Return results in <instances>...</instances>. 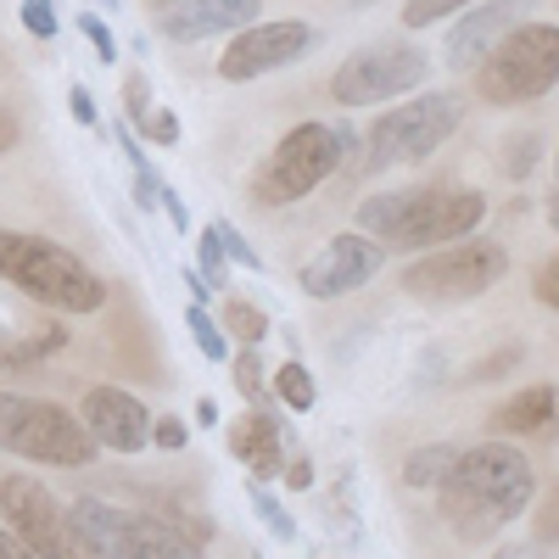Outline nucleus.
Instances as JSON below:
<instances>
[{"mask_svg": "<svg viewBox=\"0 0 559 559\" xmlns=\"http://www.w3.org/2000/svg\"><path fill=\"white\" fill-rule=\"evenodd\" d=\"M532 492H537V476H532L526 453L487 442V448H471L453 459V471L437 487V509L464 543H487L532 503Z\"/></svg>", "mask_w": 559, "mask_h": 559, "instance_id": "nucleus-1", "label": "nucleus"}, {"mask_svg": "<svg viewBox=\"0 0 559 559\" xmlns=\"http://www.w3.org/2000/svg\"><path fill=\"white\" fill-rule=\"evenodd\" d=\"M481 191H381L358 202V229L381 247H448L481 224Z\"/></svg>", "mask_w": 559, "mask_h": 559, "instance_id": "nucleus-2", "label": "nucleus"}, {"mask_svg": "<svg viewBox=\"0 0 559 559\" xmlns=\"http://www.w3.org/2000/svg\"><path fill=\"white\" fill-rule=\"evenodd\" d=\"M0 280L57 313H96L107 302L102 274H90L68 247L45 236H17V229H0Z\"/></svg>", "mask_w": 559, "mask_h": 559, "instance_id": "nucleus-3", "label": "nucleus"}, {"mask_svg": "<svg viewBox=\"0 0 559 559\" xmlns=\"http://www.w3.org/2000/svg\"><path fill=\"white\" fill-rule=\"evenodd\" d=\"M559 84V23H521L509 28L476 68V90L492 107L537 102Z\"/></svg>", "mask_w": 559, "mask_h": 559, "instance_id": "nucleus-4", "label": "nucleus"}, {"mask_svg": "<svg viewBox=\"0 0 559 559\" xmlns=\"http://www.w3.org/2000/svg\"><path fill=\"white\" fill-rule=\"evenodd\" d=\"M0 448L34 464H57V471H79L96 459V437L84 419H73L62 403L23 392H0Z\"/></svg>", "mask_w": 559, "mask_h": 559, "instance_id": "nucleus-5", "label": "nucleus"}, {"mask_svg": "<svg viewBox=\"0 0 559 559\" xmlns=\"http://www.w3.org/2000/svg\"><path fill=\"white\" fill-rule=\"evenodd\" d=\"M68 515L79 521V532L107 559H202V548L179 526L157 521L152 509H123V503H107L96 492H84Z\"/></svg>", "mask_w": 559, "mask_h": 559, "instance_id": "nucleus-6", "label": "nucleus"}, {"mask_svg": "<svg viewBox=\"0 0 559 559\" xmlns=\"http://www.w3.org/2000/svg\"><path fill=\"white\" fill-rule=\"evenodd\" d=\"M0 521H7L39 559H107L79 532V521L51 498V487L34 476H0Z\"/></svg>", "mask_w": 559, "mask_h": 559, "instance_id": "nucleus-7", "label": "nucleus"}, {"mask_svg": "<svg viewBox=\"0 0 559 559\" xmlns=\"http://www.w3.org/2000/svg\"><path fill=\"white\" fill-rule=\"evenodd\" d=\"M336 168H342V129H331V123H297V129L269 152V163H263V174H258V185H252V202H263V207L302 202V197H313Z\"/></svg>", "mask_w": 559, "mask_h": 559, "instance_id": "nucleus-8", "label": "nucleus"}, {"mask_svg": "<svg viewBox=\"0 0 559 559\" xmlns=\"http://www.w3.org/2000/svg\"><path fill=\"white\" fill-rule=\"evenodd\" d=\"M509 269V252L492 241H448L442 252L403 269V292L419 302H471L487 286H498Z\"/></svg>", "mask_w": 559, "mask_h": 559, "instance_id": "nucleus-9", "label": "nucleus"}, {"mask_svg": "<svg viewBox=\"0 0 559 559\" xmlns=\"http://www.w3.org/2000/svg\"><path fill=\"white\" fill-rule=\"evenodd\" d=\"M459 123V102L453 96H414L403 107H392L376 129H369V168H403L431 157Z\"/></svg>", "mask_w": 559, "mask_h": 559, "instance_id": "nucleus-10", "label": "nucleus"}, {"mask_svg": "<svg viewBox=\"0 0 559 559\" xmlns=\"http://www.w3.org/2000/svg\"><path fill=\"white\" fill-rule=\"evenodd\" d=\"M426 57L414 51V45H369V51L347 57L331 79V96L342 107H369V102H392L403 90H419L426 79Z\"/></svg>", "mask_w": 559, "mask_h": 559, "instance_id": "nucleus-11", "label": "nucleus"}, {"mask_svg": "<svg viewBox=\"0 0 559 559\" xmlns=\"http://www.w3.org/2000/svg\"><path fill=\"white\" fill-rule=\"evenodd\" d=\"M313 45H319V34H313L308 23H297V17H286V23H252V28H241L236 39L224 45L218 79L252 84V79H263V73H274V68H292L297 57L313 51Z\"/></svg>", "mask_w": 559, "mask_h": 559, "instance_id": "nucleus-12", "label": "nucleus"}, {"mask_svg": "<svg viewBox=\"0 0 559 559\" xmlns=\"http://www.w3.org/2000/svg\"><path fill=\"white\" fill-rule=\"evenodd\" d=\"M381 263H386L381 241H369V236H358V229H353V236L324 241V247L308 258V269H302V292H308L313 302L347 297V292L369 286V280L381 274Z\"/></svg>", "mask_w": 559, "mask_h": 559, "instance_id": "nucleus-13", "label": "nucleus"}, {"mask_svg": "<svg viewBox=\"0 0 559 559\" xmlns=\"http://www.w3.org/2000/svg\"><path fill=\"white\" fill-rule=\"evenodd\" d=\"M84 426H90V437H96L102 448H112V453L152 448V414H146V403H140L134 392H123V386H90L84 392Z\"/></svg>", "mask_w": 559, "mask_h": 559, "instance_id": "nucleus-14", "label": "nucleus"}, {"mask_svg": "<svg viewBox=\"0 0 559 559\" xmlns=\"http://www.w3.org/2000/svg\"><path fill=\"white\" fill-rule=\"evenodd\" d=\"M532 17V0H481V7L448 34V68H481L492 45Z\"/></svg>", "mask_w": 559, "mask_h": 559, "instance_id": "nucleus-15", "label": "nucleus"}, {"mask_svg": "<svg viewBox=\"0 0 559 559\" xmlns=\"http://www.w3.org/2000/svg\"><path fill=\"white\" fill-rule=\"evenodd\" d=\"M263 0H174L163 12V28L174 39H207V34H241L258 23Z\"/></svg>", "mask_w": 559, "mask_h": 559, "instance_id": "nucleus-16", "label": "nucleus"}, {"mask_svg": "<svg viewBox=\"0 0 559 559\" xmlns=\"http://www.w3.org/2000/svg\"><path fill=\"white\" fill-rule=\"evenodd\" d=\"M280 442H286V431H280V419L269 408H252V414H241L236 426H229V453L252 471V481H274L280 476Z\"/></svg>", "mask_w": 559, "mask_h": 559, "instance_id": "nucleus-17", "label": "nucleus"}, {"mask_svg": "<svg viewBox=\"0 0 559 559\" xmlns=\"http://www.w3.org/2000/svg\"><path fill=\"white\" fill-rule=\"evenodd\" d=\"M554 403H559V392L554 386H532V392H521V397H509L503 408H498V431H537V426H548L554 419Z\"/></svg>", "mask_w": 559, "mask_h": 559, "instance_id": "nucleus-18", "label": "nucleus"}, {"mask_svg": "<svg viewBox=\"0 0 559 559\" xmlns=\"http://www.w3.org/2000/svg\"><path fill=\"white\" fill-rule=\"evenodd\" d=\"M247 503H252V515L274 532V543H297V521H292V509L280 503L263 481H252V487H247Z\"/></svg>", "mask_w": 559, "mask_h": 559, "instance_id": "nucleus-19", "label": "nucleus"}, {"mask_svg": "<svg viewBox=\"0 0 559 559\" xmlns=\"http://www.w3.org/2000/svg\"><path fill=\"white\" fill-rule=\"evenodd\" d=\"M453 448H442V442H431V448H419L408 464H403V481L408 487H442V476L453 471Z\"/></svg>", "mask_w": 559, "mask_h": 559, "instance_id": "nucleus-20", "label": "nucleus"}, {"mask_svg": "<svg viewBox=\"0 0 559 559\" xmlns=\"http://www.w3.org/2000/svg\"><path fill=\"white\" fill-rule=\"evenodd\" d=\"M274 397L280 403H286V408H313L319 403V386H313V376H308V369L302 364H280V376H274Z\"/></svg>", "mask_w": 559, "mask_h": 559, "instance_id": "nucleus-21", "label": "nucleus"}, {"mask_svg": "<svg viewBox=\"0 0 559 559\" xmlns=\"http://www.w3.org/2000/svg\"><path fill=\"white\" fill-rule=\"evenodd\" d=\"M185 324H191V336H197V347H202V358H207V364H224V358H229V347H224V331L213 324V313H207L202 302H191V308H185Z\"/></svg>", "mask_w": 559, "mask_h": 559, "instance_id": "nucleus-22", "label": "nucleus"}, {"mask_svg": "<svg viewBox=\"0 0 559 559\" xmlns=\"http://www.w3.org/2000/svg\"><path fill=\"white\" fill-rule=\"evenodd\" d=\"M224 331H236L247 347H258V342L269 336V313H258L252 302H229V308H224Z\"/></svg>", "mask_w": 559, "mask_h": 559, "instance_id": "nucleus-23", "label": "nucleus"}, {"mask_svg": "<svg viewBox=\"0 0 559 559\" xmlns=\"http://www.w3.org/2000/svg\"><path fill=\"white\" fill-rule=\"evenodd\" d=\"M464 7H471V0H408L403 23H408V28H426V23H442L448 12H464Z\"/></svg>", "mask_w": 559, "mask_h": 559, "instance_id": "nucleus-24", "label": "nucleus"}, {"mask_svg": "<svg viewBox=\"0 0 559 559\" xmlns=\"http://www.w3.org/2000/svg\"><path fill=\"white\" fill-rule=\"evenodd\" d=\"M213 236H218V247H224V258H229V263H241V269H263V258L247 247V236H241L236 224H218Z\"/></svg>", "mask_w": 559, "mask_h": 559, "instance_id": "nucleus-25", "label": "nucleus"}, {"mask_svg": "<svg viewBox=\"0 0 559 559\" xmlns=\"http://www.w3.org/2000/svg\"><path fill=\"white\" fill-rule=\"evenodd\" d=\"M185 442H191V426H185L179 414H163V419H152V448H163V453H179Z\"/></svg>", "mask_w": 559, "mask_h": 559, "instance_id": "nucleus-26", "label": "nucleus"}, {"mask_svg": "<svg viewBox=\"0 0 559 559\" xmlns=\"http://www.w3.org/2000/svg\"><path fill=\"white\" fill-rule=\"evenodd\" d=\"M23 28L34 39H57V7L51 0H23Z\"/></svg>", "mask_w": 559, "mask_h": 559, "instance_id": "nucleus-27", "label": "nucleus"}, {"mask_svg": "<svg viewBox=\"0 0 559 559\" xmlns=\"http://www.w3.org/2000/svg\"><path fill=\"white\" fill-rule=\"evenodd\" d=\"M236 386H241V397H263V358H258V347H247L236 358Z\"/></svg>", "mask_w": 559, "mask_h": 559, "instance_id": "nucleus-28", "label": "nucleus"}, {"mask_svg": "<svg viewBox=\"0 0 559 559\" xmlns=\"http://www.w3.org/2000/svg\"><path fill=\"white\" fill-rule=\"evenodd\" d=\"M79 34L96 45V57H102V62H118V39H112V28H107L102 17H90V12H84V17H79Z\"/></svg>", "mask_w": 559, "mask_h": 559, "instance_id": "nucleus-29", "label": "nucleus"}, {"mask_svg": "<svg viewBox=\"0 0 559 559\" xmlns=\"http://www.w3.org/2000/svg\"><path fill=\"white\" fill-rule=\"evenodd\" d=\"M224 274H229V258H224L218 236H202V280H207V286H218V292H224Z\"/></svg>", "mask_w": 559, "mask_h": 559, "instance_id": "nucleus-30", "label": "nucleus"}, {"mask_svg": "<svg viewBox=\"0 0 559 559\" xmlns=\"http://www.w3.org/2000/svg\"><path fill=\"white\" fill-rule=\"evenodd\" d=\"M140 123H146V134L157 140V146H174V140H179V118H174L168 107H152V112L140 118Z\"/></svg>", "mask_w": 559, "mask_h": 559, "instance_id": "nucleus-31", "label": "nucleus"}, {"mask_svg": "<svg viewBox=\"0 0 559 559\" xmlns=\"http://www.w3.org/2000/svg\"><path fill=\"white\" fill-rule=\"evenodd\" d=\"M123 107H129L134 118H146V112H152V84L129 73V79H123Z\"/></svg>", "mask_w": 559, "mask_h": 559, "instance_id": "nucleus-32", "label": "nucleus"}, {"mask_svg": "<svg viewBox=\"0 0 559 559\" xmlns=\"http://www.w3.org/2000/svg\"><path fill=\"white\" fill-rule=\"evenodd\" d=\"M537 537L543 543H559V492H548L543 509H537Z\"/></svg>", "mask_w": 559, "mask_h": 559, "instance_id": "nucleus-33", "label": "nucleus"}, {"mask_svg": "<svg viewBox=\"0 0 559 559\" xmlns=\"http://www.w3.org/2000/svg\"><path fill=\"white\" fill-rule=\"evenodd\" d=\"M537 297H543L548 308H559V252L537 269Z\"/></svg>", "mask_w": 559, "mask_h": 559, "instance_id": "nucleus-34", "label": "nucleus"}, {"mask_svg": "<svg viewBox=\"0 0 559 559\" xmlns=\"http://www.w3.org/2000/svg\"><path fill=\"white\" fill-rule=\"evenodd\" d=\"M68 112H73L79 123H96V118H102V112H96V96H90L84 84H73V90H68Z\"/></svg>", "mask_w": 559, "mask_h": 559, "instance_id": "nucleus-35", "label": "nucleus"}, {"mask_svg": "<svg viewBox=\"0 0 559 559\" xmlns=\"http://www.w3.org/2000/svg\"><path fill=\"white\" fill-rule=\"evenodd\" d=\"M0 559H39V554H34V548H28V543L12 532V526H0Z\"/></svg>", "mask_w": 559, "mask_h": 559, "instance_id": "nucleus-36", "label": "nucleus"}, {"mask_svg": "<svg viewBox=\"0 0 559 559\" xmlns=\"http://www.w3.org/2000/svg\"><path fill=\"white\" fill-rule=\"evenodd\" d=\"M157 202H163V207H168V218H174V229H191V207H185V202H179V197H174V191H163V197H157Z\"/></svg>", "mask_w": 559, "mask_h": 559, "instance_id": "nucleus-37", "label": "nucleus"}, {"mask_svg": "<svg viewBox=\"0 0 559 559\" xmlns=\"http://www.w3.org/2000/svg\"><path fill=\"white\" fill-rule=\"evenodd\" d=\"M492 559H543V548L537 543H515V548H498Z\"/></svg>", "mask_w": 559, "mask_h": 559, "instance_id": "nucleus-38", "label": "nucleus"}, {"mask_svg": "<svg viewBox=\"0 0 559 559\" xmlns=\"http://www.w3.org/2000/svg\"><path fill=\"white\" fill-rule=\"evenodd\" d=\"M12 146H17V118L0 112V152H12Z\"/></svg>", "mask_w": 559, "mask_h": 559, "instance_id": "nucleus-39", "label": "nucleus"}, {"mask_svg": "<svg viewBox=\"0 0 559 559\" xmlns=\"http://www.w3.org/2000/svg\"><path fill=\"white\" fill-rule=\"evenodd\" d=\"M286 481H292L297 492H302V487H313V464H302V459H297L292 471H286Z\"/></svg>", "mask_w": 559, "mask_h": 559, "instance_id": "nucleus-40", "label": "nucleus"}, {"mask_svg": "<svg viewBox=\"0 0 559 559\" xmlns=\"http://www.w3.org/2000/svg\"><path fill=\"white\" fill-rule=\"evenodd\" d=\"M197 426H218V403H213V397L197 403Z\"/></svg>", "mask_w": 559, "mask_h": 559, "instance_id": "nucleus-41", "label": "nucleus"}, {"mask_svg": "<svg viewBox=\"0 0 559 559\" xmlns=\"http://www.w3.org/2000/svg\"><path fill=\"white\" fill-rule=\"evenodd\" d=\"M96 7H102V12H118V7H123V0H96Z\"/></svg>", "mask_w": 559, "mask_h": 559, "instance_id": "nucleus-42", "label": "nucleus"}, {"mask_svg": "<svg viewBox=\"0 0 559 559\" xmlns=\"http://www.w3.org/2000/svg\"><path fill=\"white\" fill-rule=\"evenodd\" d=\"M554 229H559V202H554Z\"/></svg>", "mask_w": 559, "mask_h": 559, "instance_id": "nucleus-43", "label": "nucleus"}, {"mask_svg": "<svg viewBox=\"0 0 559 559\" xmlns=\"http://www.w3.org/2000/svg\"><path fill=\"white\" fill-rule=\"evenodd\" d=\"M0 353H7V347H0Z\"/></svg>", "mask_w": 559, "mask_h": 559, "instance_id": "nucleus-44", "label": "nucleus"}]
</instances>
